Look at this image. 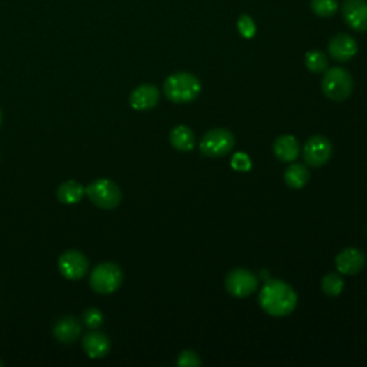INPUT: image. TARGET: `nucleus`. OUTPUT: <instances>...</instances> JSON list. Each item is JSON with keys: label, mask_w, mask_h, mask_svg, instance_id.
Segmentation results:
<instances>
[{"label": "nucleus", "mask_w": 367, "mask_h": 367, "mask_svg": "<svg viewBox=\"0 0 367 367\" xmlns=\"http://www.w3.org/2000/svg\"><path fill=\"white\" fill-rule=\"evenodd\" d=\"M258 301L261 308L273 317L292 314L297 306V293L292 285L281 280H270L261 288Z\"/></svg>", "instance_id": "f257e3e1"}, {"label": "nucleus", "mask_w": 367, "mask_h": 367, "mask_svg": "<svg viewBox=\"0 0 367 367\" xmlns=\"http://www.w3.org/2000/svg\"><path fill=\"white\" fill-rule=\"evenodd\" d=\"M200 92L201 82L190 72L172 73L164 84V93L174 103H190L198 98Z\"/></svg>", "instance_id": "f03ea898"}, {"label": "nucleus", "mask_w": 367, "mask_h": 367, "mask_svg": "<svg viewBox=\"0 0 367 367\" xmlns=\"http://www.w3.org/2000/svg\"><path fill=\"white\" fill-rule=\"evenodd\" d=\"M322 91L333 102H343L353 92V77L345 68H331L324 72Z\"/></svg>", "instance_id": "7ed1b4c3"}, {"label": "nucleus", "mask_w": 367, "mask_h": 367, "mask_svg": "<svg viewBox=\"0 0 367 367\" xmlns=\"http://www.w3.org/2000/svg\"><path fill=\"white\" fill-rule=\"evenodd\" d=\"M123 273L115 263H100L98 264L89 277L92 290L98 294H112L122 285Z\"/></svg>", "instance_id": "20e7f679"}, {"label": "nucleus", "mask_w": 367, "mask_h": 367, "mask_svg": "<svg viewBox=\"0 0 367 367\" xmlns=\"http://www.w3.org/2000/svg\"><path fill=\"white\" fill-rule=\"evenodd\" d=\"M85 194L88 198L102 209H114L122 201V191L112 179L100 178L85 188Z\"/></svg>", "instance_id": "39448f33"}, {"label": "nucleus", "mask_w": 367, "mask_h": 367, "mask_svg": "<svg viewBox=\"0 0 367 367\" xmlns=\"http://www.w3.org/2000/svg\"><path fill=\"white\" fill-rule=\"evenodd\" d=\"M235 145V137L228 129L216 128L208 130L202 137L200 151L208 158H221V156L231 152Z\"/></svg>", "instance_id": "423d86ee"}, {"label": "nucleus", "mask_w": 367, "mask_h": 367, "mask_svg": "<svg viewBox=\"0 0 367 367\" xmlns=\"http://www.w3.org/2000/svg\"><path fill=\"white\" fill-rule=\"evenodd\" d=\"M227 292L237 299H244L257 292L258 278L247 269H235L225 277Z\"/></svg>", "instance_id": "0eeeda50"}, {"label": "nucleus", "mask_w": 367, "mask_h": 367, "mask_svg": "<svg viewBox=\"0 0 367 367\" xmlns=\"http://www.w3.org/2000/svg\"><path fill=\"white\" fill-rule=\"evenodd\" d=\"M333 155V147L331 142L323 137V135H314L308 138V141L304 144L303 156L307 165L310 167H323L326 165Z\"/></svg>", "instance_id": "6e6552de"}, {"label": "nucleus", "mask_w": 367, "mask_h": 367, "mask_svg": "<svg viewBox=\"0 0 367 367\" xmlns=\"http://www.w3.org/2000/svg\"><path fill=\"white\" fill-rule=\"evenodd\" d=\"M58 270L66 280H81L89 270V261L81 251L69 250L59 257Z\"/></svg>", "instance_id": "1a4fd4ad"}, {"label": "nucleus", "mask_w": 367, "mask_h": 367, "mask_svg": "<svg viewBox=\"0 0 367 367\" xmlns=\"http://www.w3.org/2000/svg\"><path fill=\"white\" fill-rule=\"evenodd\" d=\"M342 16L350 29L356 32L367 31V0H345Z\"/></svg>", "instance_id": "9d476101"}, {"label": "nucleus", "mask_w": 367, "mask_h": 367, "mask_svg": "<svg viewBox=\"0 0 367 367\" xmlns=\"http://www.w3.org/2000/svg\"><path fill=\"white\" fill-rule=\"evenodd\" d=\"M329 55L338 62H347L357 54V42L347 33H338L329 42Z\"/></svg>", "instance_id": "9b49d317"}, {"label": "nucleus", "mask_w": 367, "mask_h": 367, "mask_svg": "<svg viewBox=\"0 0 367 367\" xmlns=\"http://www.w3.org/2000/svg\"><path fill=\"white\" fill-rule=\"evenodd\" d=\"M364 264H366L364 254L354 247L345 248L336 257V267L340 274L345 276H356L363 270Z\"/></svg>", "instance_id": "f8f14e48"}, {"label": "nucleus", "mask_w": 367, "mask_h": 367, "mask_svg": "<svg viewBox=\"0 0 367 367\" xmlns=\"http://www.w3.org/2000/svg\"><path fill=\"white\" fill-rule=\"evenodd\" d=\"M160 96L161 93L158 88L151 84H144L133 91L129 96V103L137 111H148L158 105Z\"/></svg>", "instance_id": "ddd939ff"}, {"label": "nucleus", "mask_w": 367, "mask_h": 367, "mask_svg": "<svg viewBox=\"0 0 367 367\" xmlns=\"http://www.w3.org/2000/svg\"><path fill=\"white\" fill-rule=\"evenodd\" d=\"M82 347L91 359H103L111 350V340L100 331H91L84 336Z\"/></svg>", "instance_id": "4468645a"}, {"label": "nucleus", "mask_w": 367, "mask_h": 367, "mask_svg": "<svg viewBox=\"0 0 367 367\" xmlns=\"http://www.w3.org/2000/svg\"><path fill=\"white\" fill-rule=\"evenodd\" d=\"M81 333H82V326L80 320L72 316H65L59 319L54 326V336L61 343H66V345L75 343L76 340L81 337Z\"/></svg>", "instance_id": "2eb2a0df"}, {"label": "nucleus", "mask_w": 367, "mask_h": 367, "mask_svg": "<svg viewBox=\"0 0 367 367\" xmlns=\"http://www.w3.org/2000/svg\"><path fill=\"white\" fill-rule=\"evenodd\" d=\"M273 152L280 161L293 163L299 158L300 153L299 141L293 135H281L276 138L273 144Z\"/></svg>", "instance_id": "dca6fc26"}, {"label": "nucleus", "mask_w": 367, "mask_h": 367, "mask_svg": "<svg viewBox=\"0 0 367 367\" xmlns=\"http://www.w3.org/2000/svg\"><path fill=\"white\" fill-rule=\"evenodd\" d=\"M170 142L171 145L181 152H191L195 148L197 140L187 125H177L170 134Z\"/></svg>", "instance_id": "f3484780"}, {"label": "nucleus", "mask_w": 367, "mask_h": 367, "mask_svg": "<svg viewBox=\"0 0 367 367\" xmlns=\"http://www.w3.org/2000/svg\"><path fill=\"white\" fill-rule=\"evenodd\" d=\"M57 195L62 204L73 205V204L80 202L87 194H85V188L81 186L80 182L69 179L61 184L57 191Z\"/></svg>", "instance_id": "a211bd4d"}, {"label": "nucleus", "mask_w": 367, "mask_h": 367, "mask_svg": "<svg viewBox=\"0 0 367 367\" xmlns=\"http://www.w3.org/2000/svg\"><path fill=\"white\" fill-rule=\"evenodd\" d=\"M308 179H310V171L304 164L293 163L284 172V181L287 184V187H290L293 190H300L306 187Z\"/></svg>", "instance_id": "6ab92c4d"}, {"label": "nucleus", "mask_w": 367, "mask_h": 367, "mask_svg": "<svg viewBox=\"0 0 367 367\" xmlns=\"http://www.w3.org/2000/svg\"><path fill=\"white\" fill-rule=\"evenodd\" d=\"M306 66L313 73H323L329 68V59L327 55L322 50H310L306 54L304 58Z\"/></svg>", "instance_id": "aec40b11"}, {"label": "nucleus", "mask_w": 367, "mask_h": 367, "mask_svg": "<svg viewBox=\"0 0 367 367\" xmlns=\"http://www.w3.org/2000/svg\"><path fill=\"white\" fill-rule=\"evenodd\" d=\"M345 280L337 273H329L322 280V290L329 297H336L343 292Z\"/></svg>", "instance_id": "412c9836"}, {"label": "nucleus", "mask_w": 367, "mask_h": 367, "mask_svg": "<svg viewBox=\"0 0 367 367\" xmlns=\"http://www.w3.org/2000/svg\"><path fill=\"white\" fill-rule=\"evenodd\" d=\"M311 10L319 17H331L338 10V0H311Z\"/></svg>", "instance_id": "4be33fe9"}, {"label": "nucleus", "mask_w": 367, "mask_h": 367, "mask_svg": "<svg viewBox=\"0 0 367 367\" xmlns=\"http://www.w3.org/2000/svg\"><path fill=\"white\" fill-rule=\"evenodd\" d=\"M82 322L89 329H98L103 323V314H102V311L99 308L91 307V308L85 310L84 316H82Z\"/></svg>", "instance_id": "5701e85b"}, {"label": "nucleus", "mask_w": 367, "mask_h": 367, "mask_svg": "<svg viewBox=\"0 0 367 367\" xmlns=\"http://www.w3.org/2000/svg\"><path fill=\"white\" fill-rule=\"evenodd\" d=\"M237 28H239V32L243 38L246 39H251L255 36L257 33V26L254 23V20L251 19V16L248 15H243L239 22H237Z\"/></svg>", "instance_id": "b1692460"}, {"label": "nucleus", "mask_w": 367, "mask_h": 367, "mask_svg": "<svg viewBox=\"0 0 367 367\" xmlns=\"http://www.w3.org/2000/svg\"><path fill=\"white\" fill-rule=\"evenodd\" d=\"M201 364L202 361L200 356L193 350H184L177 359V366H181V367H198Z\"/></svg>", "instance_id": "393cba45"}, {"label": "nucleus", "mask_w": 367, "mask_h": 367, "mask_svg": "<svg viewBox=\"0 0 367 367\" xmlns=\"http://www.w3.org/2000/svg\"><path fill=\"white\" fill-rule=\"evenodd\" d=\"M231 167L239 171V172H248L253 167L251 164V158L247 155V153H243V152H237L231 160Z\"/></svg>", "instance_id": "a878e982"}, {"label": "nucleus", "mask_w": 367, "mask_h": 367, "mask_svg": "<svg viewBox=\"0 0 367 367\" xmlns=\"http://www.w3.org/2000/svg\"><path fill=\"white\" fill-rule=\"evenodd\" d=\"M0 125H2V111H0Z\"/></svg>", "instance_id": "bb28decb"}, {"label": "nucleus", "mask_w": 367, "mask_h": 367, "mask_svg": "<svg viewBox=\"0 0 367 367\" xmlns=\"http://www.w3.org/2000/svg\"><path fill=\"white\" fill-rule=\"evenodd\" d=\"M0 366H3V361H2V360H0Z\"/></svg>", "instance_id": "cd10ccee"}]
</instances>
